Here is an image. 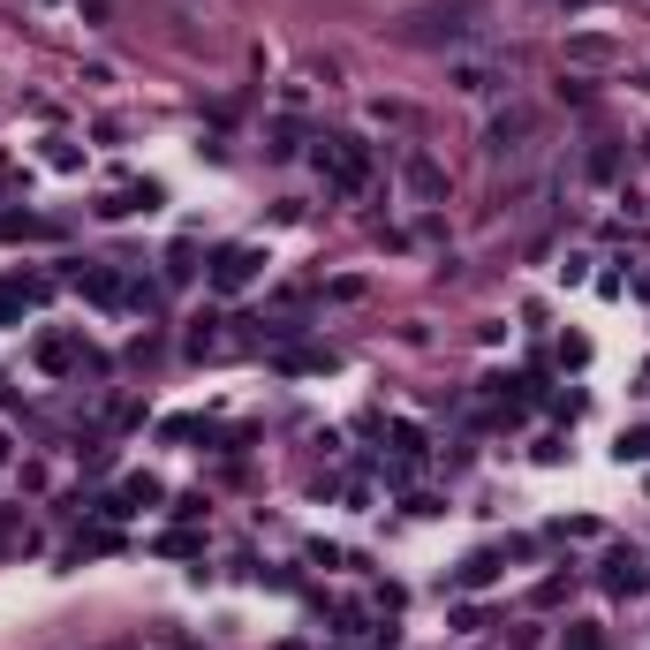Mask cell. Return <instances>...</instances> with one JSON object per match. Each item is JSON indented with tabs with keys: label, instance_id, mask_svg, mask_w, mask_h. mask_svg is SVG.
I'll use <instances>...</instances> for the list:
<instances>
[{
	"label": "cell",
	"instance_id": "obj_1",
	"mask_svg": "<svg viewBox=\"0 0 650 650\" xmlns=\"http://www.w3.org/2000/svg\"><path fill=\"white\" fill-rule=\"evenodd\" d=\"M250 273H257V250H227V257H220V273H212V280H220V288H242Z\"/></svg>",
	"mask_w": 650,
	"mask_h": 650
}]
</instances>
